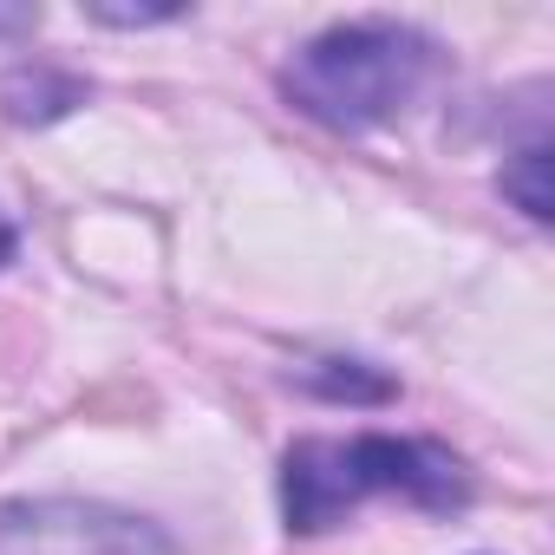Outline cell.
<instances>
[{
	"instance_id": "6da1fadb",
	"label": "cell",
	"mask_w": 555,
	"mask_h": 555,
	"mask_svg": "<svg viewBox=\"0 0 555 555\" xmlns=\"http://www.w3.org/2000/svg\"><path fill=\"white\" fill-rule=\"evenodd\" d=\"M366 496H405L431 516L470 503V470L431 438L353 431V438H301L282 457V516L295 535L334 529Z\"/></svg>"
},
{
	"instance_id": "7a4b0ae2",
	"label": "cell",
	"mask_w": 555,
	"mask_h": 555,
	"mask_svg": "<svg viewBox=\"0 0 555 555\" xmlns=\"http://www.w3.org/2000/svg\"><path fill=\"white\" fill-rule=\"evenodd\" d=\"M431 60L438 47L405 21H340L282 66V92L327 131H373L425 92Z\"/></svg>"
},
{
	"instance_id": "3957f363",
	"label": "cell",
	"mask_w": 555,
	"mask_h": 555,
	"mask_svg": "<svg viewBox=\"0 0 555 555\" xmlns=\"http://www.w3.org/2000/svg\"><path fill=\"white\" fill-rule=\"evenodd\" d=\"M0 555H183L151 516L92 496L0 503Z\"/></svg>"
},
{
	"instance_id": "277c9868",
	"label": "cell",
	"mask_w": 555,
	"mask_h": 555,
	"mask_svg": "<svg viewBox=\"0 0 555 555\" xmlns=\"http://www.w3.org/2000/svg\"><path fill=\"white\" fill-rule=\"evenodd\" d=\"M73 105H86V86H79V79H66V73L34 66V73H14V79H8V112H14L21 125L66 118Z\"/></svg>"
},
{
	"instance_id": "5b68a950",
	"label": "cell",
	"mask_w": 555,
	"mask_h": 555,
	"mask_svg": "<svg viewBox=\"0 0 555 555\" xmlns=\"http://www.w3.org/2000/svg\"><path fill=\"white\" fill-rule=\"evenodd\" d=\"M503 196L529 216V222H548L555 216V190H548V144H522L516 157H503Z\"/></svg>"
},
{
	"instance_id": "8992f818",
	"label": "cell",
	"mask_w": 555,
	"mask_h": 555,
	"mask_svg": "<svg viewBox=\"0 0 555 555\" xmlns=\"http://www.w3.org/2000/svg\"><path fill=\"white\" fill-rule=\"evenodd\" d=\"M308 386L327 392V399H353V405H379V399H392V379H386V373H366L360 360H327V366L308 373Z\"/></svg>"
},
{
	"instance_id": "52a82bcc",
	"label": "cell",
	"mask_w": 555,
	"mask_h": 555,
	"mask_svg": "<svg viewBox=\"0 0 555 555\" xmlns=\"http://www.w3.org/2000/svg\"><path fill=\"white\" fill-rule=\"evenodd\" d=\"M86 14L105 21V27H157V21H177L183 8H177V0H157V8H112V0H92Z\"/></svg>"
},
{
	"instance_id": "ba28073f",
	"label": "cell",
	"mask_w": 555,
	"mask_h": 555,
	"mask_svg": "<svg viewBox=\"0 0 555 555\" xmlns=\"http://www.w3.org/2000/svg\"><path fill=\"white\" fill-rule=\"evenodd\" d=\"M34 8H14V0H0V40H14V34H34Z\"/></svg>"
},
{
	"instance_id": "9c48e42d",
	"label": "cell",
	"mask_w": 555,
	"mask_h": 555,
	"mask_svg": "<svg viewBox=\"0 0 555 555\" xmlns=\"http://www.w3.org/2000/svg\"><path fill=\"white\" fill-rule=\"evenodd\" d=\"M14 248H21V235H14L8 222H0V268H8V261H14Z\"/></svg>"
}]
</instances>
